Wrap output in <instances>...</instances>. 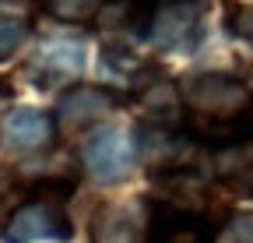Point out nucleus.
<instances>
[{
    "label": "nucleus",
    "instance_id": "nucleus-1",
    "mask_svg": "<svg viewBox=\"0 0 253 243\" xmlns=\"http://www.w3.org/2000/svg\"><path fill=\"white\" fill-rule=\"evenodd\" d=\"M179 99L190 109L194 124L208 127V124H229V120H236L253 102V88L236 74L197 71V74H186L179 81Z\"/></svg>",
    "mask_w": 253,
    "mask_h": 243
},
{
    "label": "nucleus",
    "instance_id": "nucleus-2",
    "mask_svg": "<svg viewBox=\"0 0 253 243\" xmlns=\"http://www.w3.org/2000/svg\"><path fill=\"white\" fill-rule=\"evenodd\" d=\"M204 0H151L144 39L162 53H194L204 39Z\"/></svg>",
    "mask_w": 253,
    "mask_h": 243
},
{
    "label": "nucleus",
    "instance_id": "nucleus-3",
    "mask_svg": "<svg viewBox=\"0 0 253 243\" xmlns=\"http://www.w3.org/2000/svg\"><path fill=\"white\" fill-rule=\"evenodd\" d=\"M137 134L123 127H99L81 148V166L99 184H120L137 166Z\"/></svg>",
    "mask_w": 253,
    "mask_h": 243
},
{
    "label": "nucleus",
    "instance_id": "nucleus-4",
    "mask_svg": "<svg viewBox=\"0 0 253 243\" xmlns=\"http://www.w3.org/2000/svg\"><path fill=\"white\" fill-rule=\"evenodd\" d=\"M71 236H74V229H71V219L63 215V204L46 201V197H28L0 226V240L4 243H39V240L67 243Z\"/></svg>",
    "mask_w": 253,
    "mask_h": 243
},
{
    "label": "nucleus",
    "instance_id": "nucleus-5",
    "mask_svg": "<svg viewBox=\"0 0 253 243\" xmlns=\"http://www.w3.org/2000/svg\"><path fill=\"white\" fill-rule=\"evenodd\" d=\"M151 229L148 201H109L91 215V243H151Z\"/></svg>",
    "mask_w": 253,
    "mask_h": 243
},
{
    "label": "nucleus",
    "instance_id": "nucleus-6",
    "mask_svg": "<svg viewBox=\"0 0 253 243\" xmlns=\"http://www.w3.org/2000/svg\"><path fill=\"white\" fill-rule=\"evenodd\" d=\"M120 102H123V96L113 92V88H102V85H74V88H67V92L60 96V102L53 109V124L63 134H84L88 127H95Z\"/></svg>",
    "mask_w": 253,
    "mask_h": 243
},
{
    "label": "nucleus",
    "instance_id": "nucleus-7",
    "mask_svg": "<svg viewBox=\"0 0 253 243\" xmlns=\"http://www.w3.org/2000/svg\"><path fill=\"white\" fill-rule=\"evenodd\" d=\"M81 71H84V46L74 39H46L25 67L36 88H53L67 78H78Z\"/></svg>",
    "mask_w": 253,
    "mask_h": 243
},
{
    "label": "nucleus",
    "instance_id": "nucleus-8",
    "mask_svg": "<svg viewBox=\"0 0 253 243\" xmlns=\"http://www.w3.org/2000/svg\"><path fill=\"white\" fill-rule=\"evenodd\" d=\"M56 138L53 116L32 106H18L0 120V148L7 151H42Z\"/></svg>",
    "mask_w": 253,
    "mask_h": 243
},
{
    "label": "nucleus",
    "instance_id": "nucleus-9",
    "mask_svg": "<svg viewBox=\"0 0 253 243\" xmlns=\"http://www.w3.org/2000/svg\"><path fill=\"white\" fill-rule=\"evenodd\" d=\"M151 243H214V236L201 215H179V211L162 208L155 215Z\"/></svg>",
    "mask_w": 253,
    "mask_h": 243
},
{
    "label": "nucleus",
    "instance_id": "nucleus-10",
    "mask_svg": "<svg viewBox=\"0 0 253 243\" xmlns=\"http://www.w3.org/2000/svg\"><path fill=\"white\" fill-rule=\"evenodd\" d=\"M42 11L53 18V21H63V25H84V21H95L102 14L106 0H39Z\"/></svg>",
    "mask_w": 253,
    "mask_h": 243
},
{
    "label": "nucleus",
    "instance_id": "nucleus-11",
    "mask_svg": "<svg viewBox=\"0 0 253 243\" xmlns=\"http://www.w3.org/2000/svg\"><path fill=\"white\" fill-rule=\"evenodd\" d=\"M25 39H28V21L14 11H0V64H7L25 46Z\"/></svg>",
    "mask_w": 253,
    "mask_h": 243
},
{
    "label": "nucleus",
    "instance_id": "nucleus-12",
    "mask_svg": "<svg viewBox=\"0 0 253 243\" xmlns=\"http://www.w3.org/2000/svg\"><path fill=\"white\" fill-rule=\"evenodd\" d=\"M214 243H253V215H250V211L232 215L225 226H221Z\"/></svg>",
    "mask_w": 253,
    "mask_h": 243
},
{
    "label": "nucleus",
    "instance_id": "nucleus-13",
    "mask_svg": "<svg viewBox=\"0 0 253 243\" xmlns=\"http://www.w3.org/2000/svg\"><path fill=\"white\" fill-rule=\"evenodd\" d=\"M236 32H239V36H243L246 43H253V11L239 18V28H236Z\"/></svg>",
    "mask_w": 253,
    "mask_h": 243
},
{
    "label": "nucleus",
    "instance_id": "nucleus-14",
    "mask_svg": "<svg viewBox=\"0 0 253 243\" xmlns=\"http://www.w3.org/2000/svg\"><path fill=\"white\" fill-rule=\"evenodd\" d=\"M11 187H14V173L11 169H0V197H4Z\"/></svg>",
    "mask_w": 253,
    "mask_h": 243
},
{
    "label": "nucleus",
    "instance_id": "nucleus-15",
    "mask_svg": "<svg viewBox=\"0 0 253 243\" xmlns=\"http://www.w3.org/2000/svg\"><path fill=\"white\" fill-rule=\"evenodd\" d=\"M11 99H14V88H11L7 81H0V109H4V106H7Z\"/></svg>",
    "mask_w": 253,
    "mask_h": 243
}]
</instances>
